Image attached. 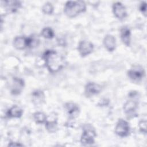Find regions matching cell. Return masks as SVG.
Listing matches in <instances>:
<instances>
[{
    "mask_svg": "<svg viewBox=\"0 0 147 147\" xmlns=\"http://www.w3.org/2000/svg\"><path fill=\"white\" fill-rule=\"evenodd\" d=\"M42 58L45 65L51 73H56L65 65L64 57L55 50H47L43 54Z\"/></svg>",
    "mask_w": 147,
    "mask_h": 147,
    "instance_id": "6da1fadb",
    "label": "cell"
},
{
    "mask_svg": "<svg viewBox=\"0 0 147 147\" xmlns=\"http://www.w3.org/2000/svg\"><path fill=\"white\" fill-rule=\"evenodd\" d=\"M86 10V5L84 2L82 1H69L65 3L64 12L69 18L76 17Z\"/></svg>",
    "mask_w": 147,
    "mask_h": 147,
    "instance_id": "7a4b0ae2",
    "label": "cell"
},
{
    "mask_svg": "<svg viewBox=\"0 0 147 147\" xmlns=\"http://www.w3.org/2000/svg\"><path fill=\"white\" fill-rule=\"evenodd\" d=\"M96 136V133L95 128L90 124H86L83 127L80 142L83 145L92 144L95 142Z\"/></svg>",
    "mask_w": 147,
    "mask_h": 147,
    "instance_id": "3957f363",
    "label": "cell"
},
{
    "mask_svg": "<svg viewBox=\"0 0 147 147\" xmlns=\"http://www.w3.org/2000/svg\"><path fill=\"white\" fill-rule=\"evenodd\" d=\"M114 131L115 133L121 137L128 136L130 133L129 123L123 119H119L117 122Z\"/></svg>",
    "mask_w": 147,
    "mask_h": 147,
    "instance_id": "277c9868",
    "label": "cell"
},
{
    "mask_svg": "<svg viewBox=\"0 0 147 147\" xmlns=\"http://www.w3.org/2000/svg\"><path fill=\"white\" fill-rule=\"evenodd\" d=\"M145 75L143 68L140 65H135L127 72L129 78L134 82H140Z\"/></svg>",
    "mask_w": 147,
    "mask_h": 147,
    "instance_id": "5b68a950",
    "label": "cell"
},
{
    "mask_svg": "<svg viewBox=\"0 0 147 147\" xmlns=\"http://www.w3.org/2000/svg\"><path fill=\"white\" fill-rule=\"evenodd\" d=\"M94 49V45L92 42L86 40L80 41L78 44V50L80 55L84 57L92 53Z\"/></svg>",
    "mask_w": 147,
    "mask_h": 147,
    "instance_id": "8992f818",
    "label": "cell"
},
{
    "mask_svg": "<svg viewBox=\"0 0 147 147\" xmlns=\"http://www.w3.org/2000/svg\"><path fill=\"white\" fill-rule=\"evenodd\" d=\"M25 86L23 79L17 77H14L10 86V92L14 95H17L21 93Z\"/></svg>",
    "mask_w": 147,
    "mask_h": 147,
    "instance_id": "52a82bcc",
    "label": "cell"
},
{
    "mask_svg": "<svg viewBox=\"0 0 147 147\" xmlns=\"http://www.w3.org/2000/svg\"><path fill=\"white\" fill-rule=\"evenodd\" d=\"M102 91V87L98 83L88 82L86 84L84 88V93L87 97L99 94Z\"/></svg>",
    "mask_w": 147,
    "mask_h": 147,
    "instance_id": "ba28073f",
    "label": "cell"
},
{
    "mask_svg": "<svg viewBox=\"0 0 147 147\" xmlns=\"http://www.w3.org/2000/svg\"><path fill=\"white\" fill-rule=\"evenodd\" d=\"M138 107V103L133 100H127L123 105V110L128 118H133L134 115H136V110Z\"/></svg>",
    "mask_w": 147,
    "mask_h": 147,
    "instance_id": "9c48e42d",
    "label": "cell"
},
{
    "mask_svg": "<svg viewBox=\"0 0 147 147\" xmlns=\"http://www.w3.org/2000/svg\"><path fill=\"white\" fill-rule=\"evenodd\" d=\"M113 11L115 16L119 20H123L127 16V11L125 6L121 2H117L113 5Z\"/></svg>",
    "mask_w": 147,
    "mask_h": 147,
    "instance_id": "30bf717a",
    "label": "cell"
},
{
    "mask_svg": "<svg viewBox=\"0 0 147 147\" xmlns=\"http://www.w3.org/2000/svg\"><path fill=\"white\" fill-rule=\"evenodd\" d=\"M64 108L70 119H73L78 117L80 109L76 104L73 102H67L65 104Z\"/></svg>",
    "mask_w": 147,
    "mask_h": 147,
    "instance_id": "8fae6325",
    "label": "cell"
},
{
    "mask_svg": "<svg viewBox=\"0 0 147 147\" xmlns=\"http://www.w3.org/2000/svg\"><path fill=\"white\" fill-rule=\"evenodd\" d=\"M1 2L3 3L5 9L9 13H15L21 7V2L18 1H5Z\"/></svg>",
    "mask_w": 147,
    "mask_h": 147,
    "instance_id": "7c38bea8",
    "label": "cell"
},
{
    "mask_svg": "<svg viewBox=\"0 0 147 147\" xmlns=\"http://www.w3.org/2000/svg\"><path fill=\"white\" fill-rule=\"evenodd\" d=\"M14 47L18 50H22L28 47V37L24 36H17L13 40Z\"/></svg>",
    "mask_w": 147,
    "mask_h": 147,
    "instance_id": "4fadbf2b",
    "label": "cell"
},
{
    "mask_svg": "<svg viewBox=\"0 0 147 147\" xmlns=\"http://www.w3.org/2000/svg\"><path fill=\"white\" fill-rule=\"evenodd\" d=\"M103 45L105 48L109 52H113L115 50L116 42L115 37L111 34H107L103 38Z\"/></svg>",
    "mask_w": 147,
    "mask_h": 147,
    "instance_id": "5bb4252c",
    "label": "cell"
},
{
    "mask_svg": "<svg viewBox=\"0 0 147 147\" xmlns=\"http://www.w3.org/2000/svg\"><path fill=\"white\" fill-rule=\"evenodd\" d=\"M45 94L41 90H37L32 93V100L35 105H42L45 102Z\"/></svg>",
    "mask_w": 147,
    "mask_h": 147,
    "instance_id": "9a60e30c",
    "label": "cell"
},
{
    "mask_svg": "<svg viewBox=\"0 0 147 147\" xmlns=\"http://www.w3.org/2000/svg\"><path fill=\"white\" fill-rule=\"evenodd\" d=\"M120 36L123 43L127 47H129L131 42L130 30L126 26L122 27L120 30Z\"/></svg>",
    "mask_w": 147,
    "mask_h": 147,
    "instance_id": "2e32d148",
    "label": "cell"
},
{
    "mask_svg": "<svg viewBox=\"0 0 147 147\" xmlns=\"http://www.w3.org/2000/svg\"><path fill=\"white\" fill-rule=\"evenodd\" d=\"M23 113L22 109L17 105L11 107L6 112V116L8 118H20Z\"/></svg>",
    "mask_w": 147,
    "mask_h": 147,
    "instance_id": "e0dca14e",
    "label": "cell"
},
{
    "mask_svg": "<svg viewBox=\"0 0 147 147\" xmlns=\"http://www.w3.org/2000/svg\"><path fill=\"white\" fill-rule=\"evenodd\" d=\"M45 123V128L49 133H53L56 131L58 129L57 119L53 118L52 119H47Z\"/></svg>",
    "mask_w": 147,
    "mask_h": 147,
    "instance_id": "ac0fdd59",
    "label": "cell"
},
{
    "mask_svg": "<svg viewBox=\"0 0 147 147\" xmlns=\"http://www.w3.org/2000/svg\"><path fill=\"white\" fill-rule=\"evenodd\" d=\"M34 120L37 123L41 124L45 123L47 121V117L44 113L42 112H36L33 114Z\"/></svg>",
    "mask_w": 147,
    "mask_h": 147,
    "instance_id": "d6986e66",
    "label": "cell"
},
{
    "mask_svg": "<svg viewBox=\"0 0 147 147\" xmlns=\"http://www.w3.org/2000/svg\"><path fill=\"white\" fill-rule=\"evenodd\" d=\"M41 34L44 38L47 39H51L53 38L55 36L53 30L49 27H45L43 28L41 32Z\"/></svg>",
    "mask_w": 147,
    "mask_h": 147,
    "instance_id": "ffe728a7",
    "label": "cell"
},
{
    "mask_svg": "<svg viewBox=\"0 0 147 147\" xmlns=\"http://www.w3.org/2000/svg\"><path fill=\"white\" fill-rule=\"evenodd\" d=\"M42 11L45 14H52L53 12V6L50 2L45 3L42 7Z\"/></svg>",
    "mask_w": 147,
    "mask_h": 147,
    "instance_id": "44dd1931",
    "label": "cell"
},
{
    "mask_svg": "<svg viewBox=\"0 0 147 147\" xmlns=\"http://www.w3.org/2000/svg\"><path fill=\"white\" fill-rule=\"evenodd\" d=\"M138 126L140 128V130L142 133H146V120H141L138 123Z\"/></svg>",
    "mask_w": 147,
    "mask_h": 147,
    "instance_id": "7402d4cb",
    "label": "cell"
},
{
    "mask_svg": "<svg viewBox=\"0 0 147 147\" xmlns=\"http://www.w3.org/2000/svg\"><path fill=\"white\" fill-rule=\"evenodd\" d=\"M139 8L141 12L146 17V2L145 1L142 2L140 5Z\"/></svg>",
    "mask_w": 147,
    "mask_h": 147,
    "instance_id": "603a6c76",
    "label": "cell"
},
{
    "mask_svg": "<svg viewBox=\"0 0 147 147\" xmlns=\"http://www.w3.org/2000/svg\"><path fill=\"white\" fill-rule=\"evenodd\" d=\"M8 146H22L23 145L19 143V142H10Z\"/></svg>",
    "mask_w": 147,
    "mask_h": 147,
    "instance_id": "cb8c5ba5",
    "label": "cell"
},
{
    "mask_svg": "<svg viewBox=\"0 0 147 147\" xmlns=\"http://www.w3.org/2000/svg\"><path fill=\"white\" fill-rule=\"evenodd\" d=\"M106 102H109V100H107L106 99H104L103 100H102L101 102H100L98 103V105H100V106H106V105H107L109 103H106Z\"/></svg>",
    "mask_w": 147,
    "mask_h": 147,
    "instance_id": "d4e9b609",
    "label": "cell"
}]
</instances>
